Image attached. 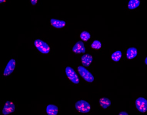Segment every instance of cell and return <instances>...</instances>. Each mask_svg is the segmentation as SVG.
Listing matches in <instances>:
<instances>
[{
  "label": "cell",
  "instance_id": "1",
  "mask_svg": "<svg viewBox=\"0 0 147 115\" xmlns=\"http://www.w3.org/2000/svg\"><path fill=\"white\" fill-rule=\"evenodd\" d=\"M78 70L81 77L87 82L92 83L94 81V78L93 75L86 68L82 66H80L78 67Z\"/></svg>",
  "mask_w": 147,
  "mask_h": 115
},
{
  "label": "cell",
  "instance_id": "2",
  "mask_svg": "<svg viewBox=\"0 0 147 115\" xmlns=\"http://www.w3.org/2000/svg\"><path fill=\"white\" fill-rule=\"evenodd\" d=\"M34 45L36 48L42 54H48L50 51L49 45L40 39H37L34 41Z\"/></svg>",
  "mask_w": 147,
  "mask_h": 115
},
{
  "label": "cell",
  "instance_id": "3",
  "mask_svg": "<svg viewBox=\"0 0 147 115\" xmlns=\"http://www.w3.org/2000/svg\"><path fill=\"white\" fill-rule=\"evenodd\" d=\"M75 107L78 111L82 113H87L90 110V104L89 102L83 100L78 101L76 103Z\"/></svg>",
  "mask_w": 147,
  "mask_h": 115
},
{
  "label": "cell",
  "instance_id": "4",
  "mask_svg": "<svg viewBox=\"0 0 147 115\" xmlns=\"http://www.w3.org/2000/svg\"><path fill=\"white\" fill-rule=\"evenodd\" d=\"M65 71L67 76L71 82L74 84H78L80 82V78L73 68L70 66H67L65 68Z\"/></svg>",
  "mask_w": 147,
  "mask_h": 115
},
{
  "label": "cell",
  "instance_id": "5",
  "mask_svg": "<svg viewBox=\"0 0 147 115\" xmlns=\"http://www.w3.org/2000/svg\"><path fill=\"white\" fill-rule=\"evenodd\" d=\"M137 109L140 112L144 113L147 110V101L143 97H139L136 101Z\"/></svg>",
  "mask_w": 147,
  "mask_h": 115
},
{
  "label": "cell",
  "instance_id": "6",
  "mask_svg": "<svg viewBox=\"0 0 147 115\" xmlns=\"http://www.w3.org/2000/svg\"><path fill=\"white\" fill-rule=\"evenodd\" d=\"M16 62L14 59H11L9 61L4 69V75L7 76L11 75L14 70L16 67Z\"/></svg>",
  "mask_w": 147,
  "mask_h": 115
},
{
  "label": "cell",
  "instance_id": "7",
  "mask_svg": "<svg viewBox=\"0 0 147 115\" xmlns=\"http://www.w3.org/2000/svg\"><path fill=\"white\" fill-rule=\"evenodd\" d=\"M15 110V106L13 102L8 101H6L3 108L2 113L3 114L7 115L14 112Z\"/></svg>",
  "mask_w": 147,
  "mask_h": 115
},
{
  "label": "cell",
  "instance_id": "8",
  "mask_svg": "<svg viewBox=\"0 0 147 115\" xmlns=\"http://www.w3.org/2000/svg\"><path fill=\"white\" fill-rule=\"evenodd\" d=\"M72 51L76 54H84L86 52V48L83 42L81 41L77 42L74 46Z\"/></svg>",
  "mask_w": 147,
  "mask_h": 115
},
{
  "label": "cell",
  "instance_id": "9",
  "mask_svg": "<svg viewBox=\"0 0 147 115\" xmlns=\"http://www.w3.org/2000/svg\"><path fill=\"white\" fill-rule=\"evenodd\" d=\"M81 62L84 66L88 67L93 60V57L89 54H85L82 56L81 58Z\"/></svg>",
  "mask_w": 147,
  "mask_h": 115
},
{
  "label": "cell",
  "instance_id": "10",
  "mask_svg": "<svg viewBox=\"0 0 147 115\" xmlns=\"http://www.w3.org/2000/svg\"><path fill=\"white\" fill-rule=\"evenodd\" d=\"M50 21L52 25L54 27L57 28V29H61L64 27L66 24V23L63 20L51 19Z\"/></svg>",
  "mask_w": 147,
  "mask_h": 115
},
{
  "label": "cell",
  "instance_id": "11",
  "mask_svg": "<svg viewBox=\"0 0 147 115\" xmlns=\"http://www.w3.org/2000/svg\"><path fill=\"white\" fill-rule=\"evenodd\" d=\"M58 107L53 104H49L46 108V112L48 115H57L58 113Z\"/></svg>",
  "mask_w": 147,
  "mask_h": 115
},
{
  "label": "cell",
  "instance_id": "12",
  "mask_svg": "<svg viewBox=\"0 0 147 115\" xmlns=\"http://www.w3.org/2000/svg\"><path fill=\"white\" fill-rule=\"evenodd\" d=\"M138 55V50L134 47H131L127 51V57L128 59H132L135 58Z\"/></svg>",
  "mask_w": 147,
  "mask_h": 115
},
{
  "label": "cell",
  "instance_id": "13",
  "mask_svg": "<svg viewBox=\"0 0 147 115\" xmlns=\"http://www.w3.org/2000/svg\"><path fill=\"white\" fill-rule=\"evenodd\" d=\"M99 104L103 109H106L111 105V103L109 99L107 98L103 97L100 99Z\"/></svg>",
  "mask_w": 147,
  "mask_h": 115
},
{
  "label": "cell",
  "instance_id": "14",
  "mask_svg": "<svg viewBox=\"0 0 147 115\" xmlns=\"http://www.w3.org/2000/svg\"><path fill=\"white\" fill-rule=\"evenodd\" d=\"M140 3V0H130L129 2L128 7L129 9H134L138 7Z\"/></svg>",
  "mask_w": 147,
  "mask_h": 115
},
{
  "label": "cell",
  "instance_id": "15",
  "mask_svg": "<svg viewBox=\"0 0 147 115\" xmlns=\"http://www.w3.org/2000/svg\"><path fill=\"white\" fill-rule=\"evenodd\" d=\"M122 57V53L120 51H117L112 54V59L115 62H118L120 60Z\"/></svg>",
  "mask_w": 147,
  "mask_h": 115
},
{
  "label": "cell",
  "instance_id": "16",
  "mask_svg": "<svg viewBox=\"0 0 147 115\" xmlns=\"http://www.w3.org/2000/svg\"><path fill=\"white\" fill-rule=\"evenodd\" d=\"M80 37L84 41H88L90 38V34L87 31H82L80 35Z\"/></svg>",
  "mask_w": 147,
  "mask_h": 115
},
{
  "label": "cell",
  "instance_id": "17",
  "mask_svg": "<svg viewBox=\"0 0 147 115\" xmlns=\"http://www.w3.org/2000/svg\"><path fill=\"white\" fill-rule=\"evenodd\" d=\"M102 46L101 43L98 40H95L91 44V48L94 49H99L101 48Z\"/></svg>",
  "mask_w": 147,
  "mask_h": 115
},
{
  "label": "cell",
  "instance_id": "18",
  "mask_svg": "<svg viewBox=\"0 0 147 115\" xmlns=\"http://www.w3.org/2000/svg\"><path fill=\"white\" fill-rule=\"evenodd\" d=\"M30 2H31V4L32 5H34L37 4L38 1H37V0H32V1L31 0V1H30Z\"/></svg>",
  "mask_w": 147,
  "mask_h": 115
},
{
  "label": "cell",
  "instance_id": "19",
  "mask_svg": "<svg viewBox=\"0 0 147 115\" xmlns=\"http://www.w3.org/2000/svg\"><path fill=\"white\" fill-rule=\"evenodd\" d=\"M119 115H128V114L127 113V112H126L125 111H122L121 112H120V113L119 114Z\"/></svg>",
  "mask_w": 147,
  "mask_h": 115
},
{
  "label": "cell",
  "instance_id": "20",
  "mask_svg": "<svg viewBox=\"0 0 147 115\" xmlns=\"http://www.w3.org/2000/svg\"><path fill=\"white\" fill-rule=\"evenodd\" d=\"M147 57H146L145 60V64H146V65H147Z\"/></svg>",
  "mask_w": 147,
  "mask_h": 115
},
{
  "label": "cell",
  "instance_id": "21",
  "mask_svg": "<svg viewBox=\"0 0 147 115\" xmlns=\"http://www.w3.org/2000/svg\"><path fill=\"white\" fill-rule=\"evenodd\" d=\"M4 1H0V3H1L2 2H4Z\"/></svg>",
  "mask_w": 147,
  "mask_h": 115
}]
</instances>
